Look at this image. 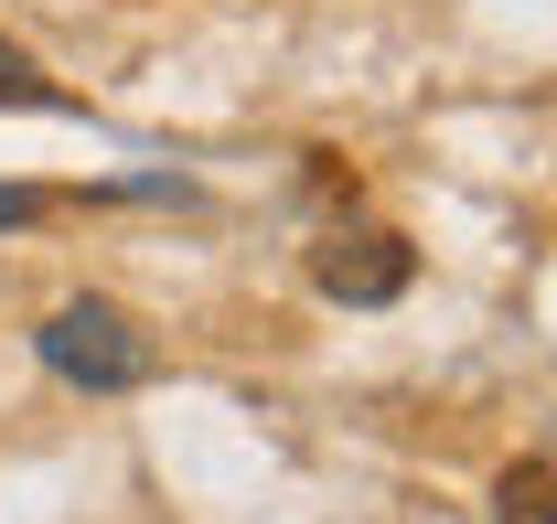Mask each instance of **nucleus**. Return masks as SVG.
<instances>
[{
	"instance_id": "f257e3e1",
	"label": "nucleus",
	"mask_w": 557,
	"mask_h": 524,
	"mask_svg": "<svg viewBox=\"0 0 557 524\" xmlns=\"http://www.w3.org/2000/svg\"><path fill=\"white\" fill-rule=\"evenodd\" d=\"M33 353H44L54 386H86V396H139L161 375V342H150L119 300H54L44 332H33Z\"/></svg>"
},
{
	"instance_id": "20e7f679",
	"label": "nucleus",
	"mask_w": 557,
	"mask_h": 524,
	"mask_svg": "<svg viewBox=\"0 0 557 524\" xmlns=\"http://www.w3.org/2000/svg\"><path fill=\"white\" fill-rule=\"evenodd\" d=\"M0 225H44V194H22V183H0Z\"/></svg>"
},
{
	"instance_id": "7ed1b4c3",
	"label": "nucleus",
	"mask_w": 557,
	"mask_h": 524,
	"mask_svg": "<svg viewBox=\"0 0 557 524\" xmlns=\"http://www.w3.org/2000/svg\"><path fill=\"white\" fill-rule=\"evenodd\" d=\"M0 108H65V86L33 65V54H11V43H0Z\"/></svg>"
},
{
	"instance_id": "f03ea898",
	"label": "nucleus",
	"mask_w": 557,
	"mask_h": 524,
	"mask_svg": "<svg viewBox=\"0 0 557 524\" xmlns=\"http://www.w3.org/2000/svg\"><path fill=\"white\" fill-rule=\"evenodd\" d=\"M408 236H386V225H364V236H333L322 258H311V278H322V300H354V311H375V300H397L408 289Z\"/></svg>"
}]
</instances>
